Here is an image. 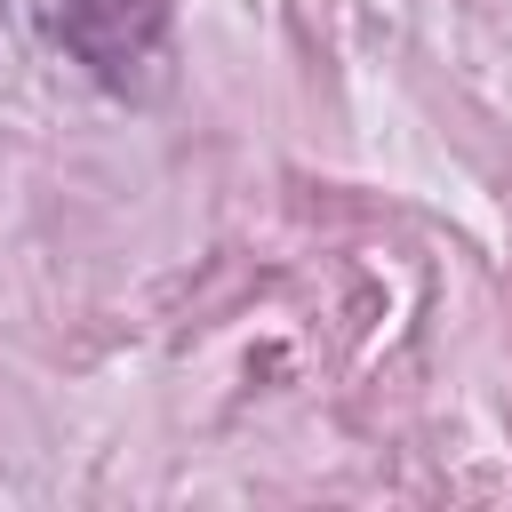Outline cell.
<instances>
[{"label":"cell","mask_w":512,"mask_h":512,"mask_svg":"<svg viewBox=\"0 0 512 512\" xmlns=\"http://www.w3.org/2000/svg\"><path fill=\"white\" fill-rule=\"evenodd\" d=\"M32 24L104 96L160 88V64H168V8L160 0H32Z\"/></svg>","instance_id":"cell-1"}]
</instances>
